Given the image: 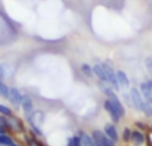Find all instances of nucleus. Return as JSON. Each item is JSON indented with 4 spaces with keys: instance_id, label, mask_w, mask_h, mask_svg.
Instances as JSON below:
<instances>
[{
    "instance_id": "f257e3e1",
    "label": "nucleus",
    "mask_w": 152,
    "mask_h": 146,
    "mask_svg": "<svg viewBox=\"0 0 152 146\" xmlns=\"http://www.w3.org/2000/svg\"><path fill=\"white\" fill-rule=\"evenodd\" d=\"M103 90H104L105 96L108 97L107 100H110L111 104H112L113 106H115V109L118 110L119 116H120V117H124V116H126V108H124L123 102L119 100V97L115 94V92L112 90V88H110V86H103Z\"/></svg>"
},
{
    "instance_id": "f03ea898",
    "label": "nucleus",
    "mask_w": 152,
    "mask_h": 146,
    "mask_svg": "<svg viewBox=\"0 0 152 146\" xmlns=\"http://www.w3.org/2000/svg\"><path fill=\"white\" fill-rule=\"evenodd\" d=\"M92 139L95 142V146H115V141L108 138L104 132L94 130L92 132Z\"/></svg>"
},
{
    "instance_id": "7ed1b4c3",
    "label": "nucleus",
    "mask_w": 152,
    "mask_h": 146,
    "mask_svg": "<svg viewBox=\"0 0 152 146\" xmlns=\"http://www.w3.org/2000/svg\"><path fill=\"white\" fill-rule=\"evenodd\" d=\"M129 96H131V100H132V106H134L136 110L142 112L143 105H144L145 101H144V98H143L140 90L139 89H136V88H132L131 92H129Z\"/></svg>"
},
{
    "instance_id": "20e7f679",
    "label": "nucleus",
    "mask_w": 152,
    "mask_h": 146,
    "mask_svg": "<svg viewBox=\"0 0 152 146\" xmlns=\"http://www.w3.org/2000/svg\"><path fill=\"white\" fill-rule=\"evenodd\" d=\"M102 65H103V68H104V71H105V74H107L108 84H111V86H112L115 90H119V89H120V86H119L118 78H116V72L113 71V68L110 65V64L104 63V64H102Z\"/></svg>"
},
{
    "instance_id": "39448f33",
    "label": "nucleus",
    "mask_w": 152,
    "mask_h": 146,
    "mask_svg": "<svg viewBox=\"0 0 152 146\" xmlns=\"http://www.w3.org/2000/svg\"><path fill=\"white\" fill-rule=\"evenodd\" d=\"M104 109L107 110V113L110 114V117H111V120H112V122H115V124H118L119 121H120V116H119V113H118V110L115 109V106H113L112 104H111V101L110 100H105L104 101Z\"/></svg>"
},
{
    "instance_id": "423d86ee",
    "label": "nucleus",
    "mask_w": 152,
    "mask_h": 146,
    "mask_svg": "<svg viewBox=\"0 0 152 146\" xmlns=\"http://www.w3.org/2000/svg\"><path fill=\"white\" fill-rule=\"evenodd\" d=\"M10 100H11V102H12L13 105L19 106V105L23 102V96H21L20 90L16 89V88H11L10 89Z\"/></svg>"
},
{
    "instance_id": "0eeeda50",
    "label": "nucleus",
    "mask_w": 152,
    "mask_h": 146,
    "mask_svg": "<svg viewBox=\"0 0 152 146\" xmlns=\"http://www.w3.org/2000/svg\"><path fill=\"white\" fill-rule=\"evenodd\" d=\"M104 133H105V136H107L108 138H111L112 141L116 142L119 139V133H118V130H116L115 125H112V124H107V125L104 126Z\"/></svg>"
},
{
    "instance_id": "6e6552de",
    "label": "nucleus",
    "mask_w": 152,
    "mask_h": 146,
    "mask_svg": "<svg viewBox=\"0 0 152 146\" xmlns=\"http://www.w3.org/2000/svg\"><path fill=\"white\" fill-rule=\"evenodd\" d=\"M131 141H132V144H134L135 146H142L143 144H144V141H145L144 133H143L142 130H134L132 132Z\"/></svg>"
},
{
    "instance_id": "1a4fd4ad",
    "label": "nucleus",
    "mask_w": 152,
    "mask_h": 146,
    "mask_svg": "<svg viewBox=\"0 0 152 146\" xmlns=\"http://www.w3.org/2000/svg\"><path fill=\"white\" fill-rule=\"evenodd\" d=\"M116 78L120 88H128L129 86V78L123 71H116Z\"/></svg>"
},
{
    "instance_id": "9d476101",
    "label": "nucleus",
    "mask_w": 152,
    "mask_h": 146,
    "mask_svg": "<svg viewBox=\"0 0 152 146\" xmlns=\"http://www.w3.org/2000/svg\"><path fill=\"white\" fill-rule=\"evenodd\" d=\"M92 69H94V74H96L102 82H108L107 74H105V71H104V68H103V65H100V64H96V65L92 66Z\"/></svg>"
},
{
    "instance_id": "9b49d317",
    "label": "nucleus",
    "mask_w": 152,
    "mask_h": 146,
    "mask_svg": "<svg viewBox=\"0 0 152 146\" xmlns=\"http://www.w3.org/2000/svg\"><path fill=\"white\" fill-rule=\"evenodd\" d=\"M21 108H23V110L27 113V114H29V113L32 112V109H34V104H32V100L29 98V97H23Z\"/></svg>"
},
{
    "instance_id": "f8f14e48",
    "label": "nucleus",
    "mask_w": 152,
    "mask_h": 146,
    "mask_svg": "<svg viewBox=\"0 0 152 146\" xmlns=\"http://www.w3.org/2000/svg\"><path fill=\"white\" fill-rule=\"evenodd\" d=\"M80 139H81V145L83 146H95V142L92 139V137H89L86 133H80Z\"/></svg>"
},
{
    "instance_id": "ddd939ff",
    "label": "nucleus",
    "mask_w": 152,
    "mask_h": 146,
    "mask_svg": "<svg viewBox=\"0 0 152 146\" xmlns=\"http://www.w3.org/2000/svg\"><path fill=\"white\" fill-rule=\"evenodd\" d=\"M0 145H4V146H13V141L8 136L5 134H0Z\"/></svg>"
},
{
    "instance_id": "4468645a",
    "label": "nucleus",
    "mask_w": 152,
    "mask_h": 146,
    "mask_svg": "<svg viewBox=\"0 0 152 146\" xmlns=\"http://www.w3.org/2000/svg\"><path fill=\"white\" fill-rule=\"evenodd\" d=\"M81 72H83L87 77L94 76V69H92V66H89L88 64H83V65H81Z\"/></svg>"
},
{
    "instance_id": "2eb2a0df",
    "label": "nucleus",
    "mask_w": 152,
    "mask_h": 146,
    "mask_svg": "<svg viewBox=\"0 0 152 146\" xmlns=\"http://www.w3.org/2000/svg\"><path fill=\"white\" fill-rule=\"evenodd\" d=\"M143 113H144L147 117H152V106L148 102H144V105H143Z\"/></svg>"
},
{
    "instance_id": "dca6fc26",
    "label": "nucleus",
    "mask_w": 152,
    "mask_h": 146,
    "mask_svg": "<svg viewBox=\"0 0 152 146\" xmlns=\"http://www.w3.org/2000/svg\"><path fill=\"white\" fill-rule=\"evenodd\" d=\"M0 96L5 97V98H10V89L1 82V86H0Z\"/></svg>"
},
{
    "instance_id": "f3484780",
    "label": "nucleus",
    "mask_w": 152,
    "mask_h": 146,
    "mask_svg": "<svg viewBox=\"0 0 152 146\" xmlns=\"http://www.w3.org/2000/svg\"><path fill=\"white\" fill-rule=\"evenodd\" d=\"M131 137H132V132H131V129H128V128H126L123 130V139L126 142H128V141H131Z\"/></svg>"
},
{
    "instance_id": "a211bd4d",
    "label": "nucleus",
    "mask_w": 152,
    "mask_h": 146,
    "mask_svg": "<svg viewBox=\"0 0 152 146\" xmlns=\"http://www.w3.org/2000/svg\"><path fill=\"white\" fill-rule=\"evenodd\" d=\"M0 113H1L3 116H11L12 114V110H11L10 108H7L5 105H0Z\"/></svg>"
},
{
    "instance_id": "6ab92c4d",
    "label": "nucleus",
    "mask_w": 152,
    "mask_h": 146,
    "mask_svg": "<svg viewBox=\"0 0 152 146\" xmlns=\"http://www.w3.org/2000/svg\"><path fill=\"white\" fill-rule=\"evenodd\" d=\"M71 146H83V145H81V139H80V137H79V136L74 137V138L71 139Z\"/></svg>"
},
{
    "instance_id": "aec40b11",
    "label": "nucleus",
    "mask_w": 152,
    "mask_h": 146,
    "mask_svg": "<svg viewBox=\"0 0 152 146\" xmlns=\"http://www.w3.org/2000/svg\"><path fill=\"white\" fill-rule=\"evenodd\" d=\"M145 66H147L148 72L152 74V57H147V60H145Z\"/></svg>"
},
{
    "instance_id": "412c9836",
    "label": "nucleus",
    "mask_w": 152,
    "mask_h": 146,
    "mask_svg": "<svg viewBox=\"0 0 152 146\" xmlns=\"http://www.w3.org/2000/svg\"><path fill=\"white\" fill-rule=\"evenodd\" d=\"M136 126H137V128H139V129H143V130H144V129H145V125H144V124H143V122H140V121H139V122H136Z\"/></svg>"
},
{
    "instance_id": "4be33fe9",
    "label": "nucleus",
    "mask_w": 152,
    "mask_h": 146,
    "mask_svg": "<svg viewBox=\"0 0 152 146\" xmlns=\"http://www.w3.org/2000/svg\"><path fill=\"white\" fill-rule=\"evenodd\" d=\"M4 77V72H3V68H1V65H0V80Z\"/></svg>"
},
{
    "instance_id": "5701e85b",
    "label": "nucleus",
    "mask_w": 152,
    "mask_h": 146,
    "mask_svg": "<svg viewBox=\"0 0 152 146\" xmlns=\"http://www.w3.org/2000/svg\"><path fill=\"white\" fill-rule=\"evenodd\" d=\"M0 134H4V128L0 125Z\"/></svg>"
},
{
    "instance_id": "b1692460",
    "label": "nucleus",
    "mask_w": 152,
    "mask_h": 146,
    "mask_svg": "<svg viewBox=\"0 0 152 146\" xmlns=\"http://www.w3.org/2000/svg\"><path fill=\"white\" fill-rule=\"evenodd\" d=\"M0 86H1V81H0Z\"/></svg>"
},
{
    "instance_id": "393cba45",
    "label": "nucleus",
    "mask_w": 152,
    "mask_h": 146,
    "mask_svg": "<svg viewBox=\"0 0 152 146\" xmlns=\"http://www.w3.org/2000/svg\"><path fill=\"white\" fill-rule=\"evenodd\" d=\"M13 146H18V145H13Z\"/></svg>"
}]
</instances>
